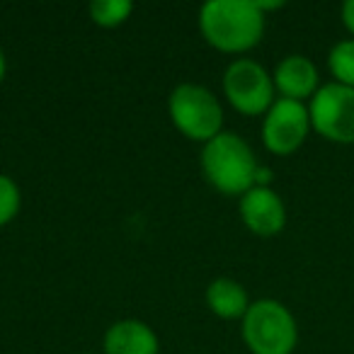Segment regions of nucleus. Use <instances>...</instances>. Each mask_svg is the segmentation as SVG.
<instances>
[{"mask_svg":"<svg viewBox=\"0 0 354 354\" xmlns=\"http://www.w3.org/2000/svg\"><path fill=\"white\" fill-rule=\"evenodd\" d=\"M199 20L209 44L221 51L252 49L265 32V15L252 0H212Z\"/></svg>","mask_w":354,"mask_h":354,"instance_id":"obj_1","label":"nucleus"},{"mask_svg":"<svg viewBox=\"0 0 354 354\" xmlns=\"http://www.w3.org/2000/svg\"><path fill=\"white\" fill-rule=\"evenodd\" d=\"M204 172L209 183L226 194H245L255 187L257 162L250 146L236 133H218L204 148Z\"/></svg>","mask_w":354,"mask_h":354,"instance_id":"obj_2","label":"nucleus"},{"mask_svg":"<svg viewBox=\"0 0 354 354\" xmlns=\"http://www.w3.org/2000/svg\"><path fill=\"white\" fill-rule=\"evenodd\" d=\"M243 339L252 354H291L299 342V328L286 306L262 299L243 315Z\"/></svg>","mask_w":354,"mask_h":354,"instance_id":"obj_3","label":"nucleus"},{"mask_svg":"<svg viewBox=\"0 0 354 354\" xmlns=\"http://www.w3.org/2000/svg\"><path fill=\"white\" fill-rule=\"evenodd\" d=\"M170 117L185 136L212 141L218 136L223 112L218 100L202 85H180L170 95Z\"/></svg>","mask_w":354,"mask_h":354,"instance_id":"obj_4","label":"nucleus"},{"mask_svg":"<svg viewBox=\"0 0 354 354\" xmlns=\"http://www.w3.org/2000/svg\"><path fill=\"white\" fill-rule=\"evenodd\" d=\"M310 127L335 143H354V88L339 83L320 85L308 104Z\"/></svg>","mask_w":354,"mask_h":354,"instance_id":"obj_5","label":"nucleus"},{"mask_svg":"<svg viewBox=\"0 0 354 354\" xmlns=\"http://www.w3.org/2000/svg\"><path fill=\"white\" fill-rule=\"evenodd\" d=\"M223 90L233 107L243 114H262L274 104V80L250 59H241L228 66Z\"/></svg>","mask_w":354,"mask_h":354,"instance_id":"obj_6","label":"nucleus"},{"mask_svg":"<svg viewBox=\"0 0 354 354\" xmlns=\"http://www.w3.org/2000/svg\"><path fill=\"white\" fill-rule=\"evenodd\" d=\"M310 129V114L304 102L279 97L267 109L265 124H262V138L265 146L277 156H289L306 141Z\"/></svg>","mask_w":354,"mask_h":354,"instance_id":"obj_7","label":"nucleus"},{"mask_svg":"<svg viewBox=\"0 0 354 354\" xmlns=\"http://www.w3.org/2000/svg\"><path fill=\"white\" fill-rule=\"evenodd\" d=\"M241 214L245 226L257 236H277L286 223V209L279 194L270 187H252L243 194Z\"/></svg>","mask_w":354,"mask_h":354,"instance_id":"obj_8","label":"nucleus"},{"mask_svg":"<svg viewBox=\"0 0 354 354\" xmlns=\"http://www.w3.org/2000/svg\"><path fill=\"white\" fill-rule=\"evenodd\" d=\"M274 85L286 100L301 102L304 97H313L318 93V68L306 56H286L274 71Z\"/></svg>","mask_w":354,"mask_h":354,"instance_id":"obj_9","label":"nucleus"},{"mask_svg":"<svg viewBox=\"0 0 354 354\" xmlns=\"http://www.w3.org/2000/svg\"><path fill=\"white\" fill-rule=\"evenodd\" d=\"M104 349L107 354H156L158 339L148 325L138 320H122L107 330Z\"/></svg>","mask_w":354,"mask_h":354,"instance_id":"obj_10","label":"nucleus"},{"mask_svg":"<svg viewBox=\"0 0 354 354\" xmlns=\"http://www.w3.org/2000/svg\"><path fill=\"white\" fill-rule=\"evenodd\" d=\"M207 301L212 310L221 318H243L248 313V294L238 281L216 279L207 291Z\"/></svg>","mask_w":354,"mask_h":354,"instance_id":"obj_11","label":"nucleus"},{"mask_svg":"<svg viewBox=\"0 0 354 354\" xmlns=\"http://www.w3.org/2000/svg\"><path fill=\"white\" fill-rule=\"evenodd\" d=\"M328 66L335 83L354 88V39H342L330 49Z\"/></svg>","mask_w":354,"mask_h":354,"instance_id":"obj_12","label":"nucleus"},{"mask_svg":"<svg viewBox=\"0 0 354 354\" xmlns=\"http://www.w3.org/2000/svg\"><path fill=\"white\" fill-rule=\"evenodd\" d=\"M131 10H133V6L129 0H95L93 6H90L93 20L102 27L122 25Z\"/></svg>","mask_w":354,"mask_h":354,"instance_id":"obj_13","label":"nucleus"},{"mask_svg":"<svg viewBox=\"0 0 354 354\" xmlns=\"http://www.w3.org/2000/svg\"><path fill=\"white\" fill-rule=\"evenodd\" d=\"M20 209V189L10 177L0 175V226L8 223Z\"/></svg>","mask_w":354,"mask_h":354,"instance_id":"obj_14","label":"nucleus"},{"mask_svg":"<svg viewBox=\"0 0 354 354\" xmlns=\"http://www.w3.org/2000/svg\"><path fill=\"white\" fill-rule=\"evenodd\" d=\"M342 22L354 37V0H347V3L342 6Z\"/></svg>","mask_w":354,"mask_h":354,"instance_id":"obj_15","label":"nucleus"},{"mask_svg":"<svg viewBox=\"0 0 354 354\" xmlns=\"http://www.w3.org/2000/svg\"><path fill=\"white\" fill-rule=\"evenodd\" d=\"M3 73H6V59H3V51H0V80H3Z\"/></svg>","mask_w":354,"mask_h":354,"instance_id":"obj_16","label":"nucleus"}]
</instances>
